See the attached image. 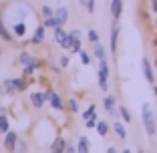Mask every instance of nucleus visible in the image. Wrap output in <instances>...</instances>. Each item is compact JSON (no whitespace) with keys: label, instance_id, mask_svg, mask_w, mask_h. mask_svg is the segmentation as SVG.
I'll return each mask as SVG.
<instances>
[{"label":"nucleus","instance_id":"f257e3e1","mask_svg":"<svg viewBox=\"0 0 157 153\" xmlns=\"http://www.w3.org/2000/svg\"><path fill=\"white\" fill-rule=\"evenodd\" d=\"M141 119H143V127L147 131V135H155V131H157L155 113H153L149 103H143V107H141Z\"/></svg>","mask_w":157,"mask_h":153},{"label":"nucleus","instance_id":"f03ea898","mask_svg":"<svg viewBox=\"0 0 157 153\" xmlns=\"http://www.w3.org/2000/svg\"><path fill=\"white\" fill-rule=\"evenodd\" d=\"M107 79H109V63H107V59H101L99 60V87H101L103 91L109 89Z\"/></svg>","mask_w":157,"mask_h":153},{"label":"nucleus","instance_id":"7ed1b4c3","mask_svg":"<svg viewBox=\"0 0 157 153\" xmlns=\"http://www.w3.org/2000/svg\"><path fill=\"white\" fill-rule=\"evenodd\" d=\"M16 145H18V135L14 131H6V137H4L6 151H16Z\"/></svg>","mask_w":157,"mask_h":153},{"label":"nucleus","instance_id":"20e7f679","mask_svg":"<svg viewBox=\"0 0 157 153\" xmlns=\"http://www.w3.org/2000/svg\"><path fill=\"white\" fill-rule=\"evenodd\" d=\"M55 18H56V26H65L69 20V10L67 8H56L55 10Z\"/></svg>","mask_w":157,"mask_h":153},{"label":"nucleus","instance_id":"39448f33","mask_svg":"<svg viewBox=\"0 0 157 153\" xmlns=\"http://www.w3.org/2000/svg\"><path fill=\"white\" fill-rule=\"evenodd\" d=\"M141 69H143V73H145V79L153 85V81H155V77H153V69H151V65H149V60L145 59V56H143V60H141Z\"/></svg>","mask_w":157,"mask_h":153},{"label":"nucleus","instance_id":"423d86ee","mask_svg":"<svg viewBox=\"0 0 157 153\" xmlns=\"http://www.w3.org/2000/svg\"><path fill=\"white\" fill-rule=\"evenodd\" d=\"M121 12H123V0H111V14H113V18L119 20Z\"/></svg>","mask_w":157,"mask_h":153},{"label":"nucleus","instance_id":"0eeeda50","mask_svg":"<svg viewBox=\"0 0 157 153\" xmlns=\"http://www.w3.org/2000/svg\"><path fill=\"white\" fill-rule=\"evenodd\" d=\"M103 105H105V109H107V113L109 115H115V97L113 95H107L105 99H103Z\"/></svg>","mask_w":157,"mask_h":153},{"label":"nucleus","instance_id":"6e6552de","mask_svg":"<svg viewBox=\"0 0 157 153\" xmlns=\"http://www.w3.org/2000/svg\"><path fill=\"white\" fill-rule=\"evenodd\" d=\"M119 24H115V26L111 28V51L115 52L117 51V40H119Z\"/></svg>","mask_w":157,"mask_h":153},{"label":"nucleus","instance_id":"1a4fd4ad","mask_svg":"<svg viewBox=\"0 0 157 153\" xmlns=\"http://www.w3.org/2000/svg\"><path fill=\"white\" fill-rule=\"evenodd\" d=\"M67 149V141L63 139V137H59V139L55 141V143H52V147H51V151L52 153H63Z\"/></svg>","mask_w":157,"mask_h":153},{"label":"nucleus","instance_id":"9d476101","mask_svg":"<svg viewBox=\"0 0 157 153\" xmlns=\"http://www.w3.org/2000/svg\"><path fill=\"white\" fill-rule=\"evenodd\" d=\"M0 38L6 42H12V34L8 33V28L4 26V20H2V16H0Z\"/></svg>","mask_w":157,"mask_h":153},{"label":"nucleus","instance_id":"9b49d317","mask_svg":"<svg viewBox=\"0 0 157 153\" xmlns=\"http://www.w3.org/2000/svg\"><path fill=\"white\" fill-rule=\"evenodd\" d=\"M42 40H44V24L36 28V33H34V36H33V44H40Z\"/></svg>","mask_w":157,"mask_h":153},{"label":"nucleus","instance_id":"f8f14e48","mask_svg":"<svg viewBox=\"0 0 157 153\" xmlns=\"http://www.w3.org/2000/svg\"><path fill=\"white\" fill-rule=\"evenodd\" d=\"M51 105L55 107V109H63V107H65V103H63L60 95H56L55 91H52V95H51Z\"/></svg>","mask_w":157,"mask_h":153},{"label":"nucleus","instance_id":"ddd939ff","mask_svg":"<svg viewBox=\"0 0 157 153\" xmlns=\"http://www.w3.org/2000/svg\"><path fill=\"white\" fill-rule=\"evenodd\" d=\"M30 101H33V105L36 107H42V103H44V97H42V93H30Z\"/></svg>","mask_w":157,"mask_h":153},{"label":"nucleus","instance_id":"4468645a","mask_svg":"<svg viewBox=\"0 0 157 153\" xmlns=\"http://www.w3.org/2000/svg\"><path fill=\"white\" fill-rule=\"evenodd\" d=\"M4 91H6V95H10V97L16 93V85L12 83V79H6L4 81Z\"/></svg>","mask_w":157,"mask_h":153},{"label":"nucleus","instance_id":"2eb2a0df","mask_svg":"<svg viewBox=\"0 0 157 153\" xmlns=\"http://www.w3.org/2000/svg\"><path fill=\"white\" fill-rule=\"evenodd\" d=\"M65 36H67V33L63 30V26H55V40L59 42V44L65 40Z\"/></svg>","mask_w":157,"mask_h":153},{"label":"nucleus","instance_id":"dca6fc26","mask_svg":"<svg viewBox=\"0 0 157 153\" xmlns=\"http://www.w3.org/2000/svg\"><path fill=\"white\" fill-rule=\"evenodd\" d=\"M77 151H81V153H87L89 151V139H87V137H81V139H78Z\"/></svg>","mask_w":157,"mask_h":153},{"label":"nucleus","instance_id":"f3484780","mask_svg":"<svg viewBox=\"0 0 157 153\" xmlns=\"http://www.w3.org/2000/svg\"><path fill=\"white\" fill-rule=\"evenodd\" d=\"M113 129H115V133L119 135L121 139H127V131H125L123 123H115V125H113Z\"/></svg>","mask_w":157,"mask_h":153},{"label":"nucleus","instance_id":"a211bd4d","mask_svg":"<svg viewBox=\"0 0 157 153\" xmlns=\"http://www.w3.org/2000/svg\"><path fill=\"white\" fill-rule=\"evenodd\" d=\"M75 40H77V38H75L73 36V34H67V36H65V40H63V42H60V47H63V48H71V47H73V42Z\"/></svg>","mask_w":157,"mask_h":153},{"label":"nucleus","instance_id":"6ab92c4d","mask_svg":"<svg viewBox=\"0 0 157 153\" xmlns=\"http://www.w3.org/2000/svg\"><path fill=\"white\" fill-rule=\"evenodd\" d=\"M95 56H97L99 60H101V59H105V48H103V44H101V42H95Z\"/></svg>","mask_w":157,"mask_h":153},{"label":"nucleus","instance_id":"aec40b11","mask_svg":"<svg viewBox=\"0 0 157 153\" xmlns=\"http://www.w3.org/2000/svg\"><path fill=\"white\" fill-rule=\"evenodd\" d=\"M18 60H20V65H28V63L33 60V56H30V52L22 51V52H20V56H18Z\"/></svg>","mask_w":157,"mask_h":153},{"label":"nucleus","instance_id":"412c9836","mask_svg":"<svg viewBox=\"0 0 157 153\" xmlns=\"http://www.w3.org/2000/svg\"><path fill=\"white\" fill-rule=\"evenodd\" d=\"M97 131H99V135H107L109 133V125H107L105 121H99L97 123Z\"/></svg>","mask_w":157,"mask_h":153},{"label":"nucleus","instance_id":"4be33fe9","mask_svg":"<svg viewBox=\"0 0 157 153\" xmlns=\"http://www.w3.org/2000/svg\"><path fill=\"white\" fill-rule=\"evenodd\" d=\"M89 117H97V109H95V105H91L87 111L83 113V119H89Z\"/></svg>","mask_w":157,"mask_h":153},{"label":"nucleus","instance_id":"5701e85b","mask_svg":"<svg viewBox=\"0 0 157 153\" xmlns=\"http://www.w3.org/2000/svg\"><path fill=\"white\" fill-rule=\"evenodd\" d=\"M0 131H2V133H6V131H8V119H6L2 113H0Z\"/></svg>","mask_w":157,"mask_h":153},{"label":"nucleus","instance_id":"b1692460","mask_svg":"<svg viewBox=\"0 0 157 153\" xmlns=\"http://www.w3.org/2000/svg\"><path fill=\"white\" fill-rule=\"evenodd\" d=\"M48 26V28H55L56 26V18H55V14H52V16H46L44 18V28Z\"/></svg>","mask_w":157,"mask_h":153},{"label":"nucleus","instance_id":"393cba45","mask_svg":"<svg viewBox=\"0 0 157 153\" xmlns=\"http://www.w3.org/2000/svg\"><path fill=\"white\" fill-rule=\"evenodd\" d=\"M14 33H16V36H22L24 33H26V26H24V22H18L16 26H14Z\"/></svg>","mask_w":157,"mask_h":153},{"label":"nucleus","instance_id":"a878e982","mask_svg":"<svg viewBox=\"0 0 157 153\" xmlns=\"http://www.w3.org/2000/svg\"><path fill=\"white\" fill-rule=\"evenodd\" d=\"M40 12H42V18H46V16H52V14H55V10H52L51 8V6H42V8H40Z\"/></svg>","mask_w":157,"mask_h":153},{"label":"nucleus","instance_id":"bb28decb","mask_svg":"<svg viewBox=\"0 0 157 153\" xmlns=\"http://www.w3.org/2000/svg\"><path fill=\"white\" fill-rule=\"evenodd\" d=\"M119 113H121V117H123V121H127V123L131 121V115H129V111H127V107H119Z\"/></svg>","mask_w":157,"mask_h":153},{"label":"nucleus","instance_id":"cd10ccee","mask_svg":"<svg viewBox=\"0 0 157 153\" xmlns=\"http://www.w3.org/2000/svg\"><path fill=\"white\" fill-rule=\"evenodd\" d=\"M71 51H73L75 55H78V52L83 51V48H81V38H77V40L73 42V47H71Z\"/></svg>","mask_w":157,"mask_h":153},{"label":"nucleus","instance_id":"c85d7f7f","mask_svg":"<svg viewBox=\"0 0 157 153\" xmlns=\"http://www.w3.org/2000/svg\"><path fill=\"white\" fill-rule=\"evenodd\" d=\"M85 123H87L89 129H95L97 127V117H89V119H85Z\"/></svg>","mask_w":157,"mask_h":153},{"label":"nucleus","instance_id":"c756f323","mask_svg":"<svg viewBox=\"0 0 157 153\" xmlns=\"http://www.w3.org/2000/svg\"><path fill=\"white\" fill-rule=\"evenodd\" d=\"M69 109H71V113H78V103H77V99H71V101H69Z\"/></svg>","mask_w":157,"mask_h":153},{"label":"nucleus","instance_id":"7c9ffc66","mask_svg":"<svg viewBox=\"0 0 157 153\" xmlns=\"http://www.w3.org/2000/svg\"><path fill=\"white\" fill-rule=\"evenodd\" d=\"M89 40L95 44V42H99V33L97 30H89Z\"/></svg>","mask_w":157,"mask_h":153},{"label":"nucleus","instance_id":"2f4dec72","mask_svg":"<svg viewBox=\"0 0 157 153\" xmlns=\"http://www.w3.org/2000/svg\"><path fill=\"white\" fill-rule=\"evenodd\" d=\"M78 55H81V60H83V65H89V63H91V56H89L85 51H81Z\"/></svg>","mask_w":157,"mask_h":153},{"label":"nucleus","instance_id":"473e14b6","mask_svg":"<svg viewBox=\"0 0 157 153\" xmlns=\"http://www.w3.org/2000/svg\"><path fill=\"white\" fill-rule=\"evenodd\" d=\"M60 67H63V69H67V67H69V56H60Z\"/></svg>","mask_w":157,"mask_h":153},{"label":"nucleus","instance_id":"72a5a7b5","mask_svg":"<svg viewBox=\"0 0 157 153\" xmlns=\"http://www.w3.org/2000/svg\"><path fill=\"white\" fill-rule=\"evenodd\" d=\"M87 10L89 12H95V0H87Z\"/></svg>","mask_w":157,"mask_h":153},{"label":"nucleus","instance_id":"f704fd0d","mask_svg":"<svg viewBox=\"0 0 157 153\" xmlns=\"http://www.w3.org/2000/svg\"><path fill=\"white\" fill-rule=\"evenodd\" d=\"M16 149H18V151H26V143H24V141H18Z\"/></svg>","mask_w":157,"mask_h":153},{"label":"nucleus","instance_id":"c9c22d12","mask_svg":"<svg viewBox=\"0 0 157 153\" xmlns=\"http://www.w3.org/2000/svg\"><path fill=\"white\" fill-rule=\"evenodd\" d=\"M71 34H73L75 38H81V30H78V28H73V30H71Z\"/></svg>","mask_w":157,"mask_h":153},{"label":"nucleus","instance_id":"e433bc0d","mask_svg":"<svg viewBox=\"0 0 157 153\" xmlns=\"http://www.w3.org/2000/svg\"><path fill=\"white\" fill-rule=\"evenodd\" d=\"M26 89H28L26 81H22V83H20V87H18V91H26Z\"/></svg>","mask_w":157,"mask_h":153},{"label":"nucleus","instance_id":"4c0bfd02","mask_svg":"<svg viewBox=\"0 0 157 153\" xmlns=\"http://www.w3.org/2000/svg\"><path fill=\"white\" fill-rule=\"evenodd\" d=\"M65 151H67V153H75V151H77V147H73V145H67Z\"/></svg>","mask_w":157,"mask_h":153},{"label":"nucleus","instance_id":"58836bf2","mask_svg":"<svg viewBox=\"0 0 157 153\" xmlns=\"http://www.w3.org/2000/svg\"><path fill=\"white\" fill-rule=\"evenodd\" d=\"M151 4H153V12L157 14V0H151Z\"/></svg>","mask_w":157,"mask_h":153},{"label":"nucleus","instance_id":"ea45409f","mask_svg":"<svg viewBox=\"0 0 157 153\" xmlns=\"http://www.w3.org/2000/svg\"><path fill=\"white\" fill-rule=\"evenodd\" d=\"M153 93H155V97H157V87H155V85H153Z\"/></svg>","mask_w":157,"mask_h":153},{"label":"nucleus","instance_id":"a19ab883","mask_svg":"<svg viewBox=\"0 0 157 153\" xmlns=\"http://www.w3.org/2000/svg\"><path fill=\"white\" fill-rule=\"evenodd\" d=\"M0 91H2V85H0Z\"/></svg>","mask_w":157,"mask_h":153}]
</instances>
